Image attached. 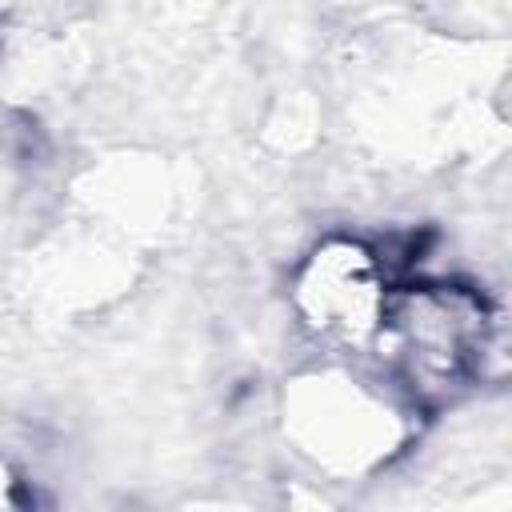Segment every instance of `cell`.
<instances>
[{"label": "cell", "instance_id": "7a4b0ae2", "mask_svg": "<svg viewBox=\"0 0 512 512\" xmlns=\"http://www.w3.org/2000/svg\"><path fill=\"white\" fill-rule=\"evenodd\" d=\"M392 296L388 260L364 240H320L292 276V308L304 332L328 352H364L376 344Z\"/></svg>", "mask_w": 512, "mask_h": 512}, {"label": "cell", "instance_id": "3957f363", "mask_svg": "<svg viewBox=\"0 0 512 512\" xmlns=\"http://www.w3.org/2000/svg\"><path fill=\"white\" fill-rule=\"evenodd\" d=\"M296 428L308 452L328 464H364L368 456L388 452L392 424L384 416V392H372L360 380H328L296 392Z\"/></svg>", "mask_w": 512, "mask_h": 512}, {"label": "cell", "instance_id": "6da1fadb", "mask_svg": "<svg viewBox=\"0 0 512 512\" xmlns=\"http://www.w3.org/2000/svg\"><path fill=\"white\" fill-rule=\"evenodd\" d=\"M492 344L488 300L468 284L392 288L372 348L384 352L392 388L408 404H432L468 388Z\"/></svg>", "mask_w": 512, "mask_h": 512}]
</instances>
